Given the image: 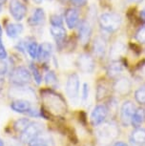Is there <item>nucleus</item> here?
Masks as SVG:
<instances>
[{
  "label": "nucleus",
  "instance_id": "obj_45",
  "mask_svg": "<svg viewBox=\"0 0 145 146\" xmlns=\"http://www.w3.org/2000/svg\"><path fill=\"white\" fill-rule=\"evenodd\" d=\"M1 35H2V28H1V26H0V37H1Z\"/></svg>",
  "mask_w": 145,
  "mask_h": 146
},
{
  "label": "nucleus",
  "instance_id": "obj_26",
  "mask_svg": "<svg viewBox=\"0 0 145 146\" xmlns=\"http://www.w3.org/2000/svg\"><path fill=\"white\" fill-rule=\"evenodd\" d=\"M30 122H31V120L29 118H19V119H17L15 122L13 128H15V132L21 134L26 129L27 126L30 124Z\"/></svg>",
  "mask_w": 145,
  "mask_h": 146
},
{
  "label": "nucleus",
  "instance_id": "obj_30",
  "mask_svg": "<svg viewBox=\"0 0 145 146\" xmlns=\"http://www.w3.org/2000/svg\"><path fill=\"white\" fill-rule=\"evenodd\" d=\"M31 73L32 76H34V81L36 82V84H40L41 81H42V76H41L39 70L37 69L36 66H34V64L31 65Z\"/></svg>",
  "mask_w": 145,
  "mask_h": 146
},
{
  "label": "nucleus",
  "instance_id": "obj_29",
  "mask_svg": "<svg viewBox=\"0 0 145 146\" xmlns=\"http://www.w3.org/2000/svg\"><path fill=\"white\" fill-rule=\"evenodd\" d=\"M45 82L48 86L52 88H56L57 83H58V79L56 78V75L54 72H48L47 75L45 76Z\"/></svg>",
  "mask_w": 145,
  "mask_h": 146
},
{
  "label": "nucleus",
  "instance_id": "obj_2",
  "mask_svg": "<svg viewBox=\"0 0 145 146\" xmlns=\"http://www.w3.org/2000/svg\"><path fill=\"white\" fill-rule=\"evenodd\" d=\"M121 16L116 13H104L98 19L101 29L108 33L116 32L121 25Z\"/></svg>",
  "mask_w": 145,
  "mask_h": 146
},
{
  "label": "nucleus",
  "instance_id": "obj_18",
  "mask_svg": "<svg viewBox=\"0 0 145 146\" xmlns=\"http://www.w3.org/2000/svg\"><path fill=\"white\" fill-rule=\"evenodd\" d=\"M107 50V42L102 36H97L94 40V53L97 57H103Z\"/></svg>",
  "mask_w": 145,
  "mask_h": 146
},
{
  "label": "nucleus",
  "instance_id": "obj_22",
  "mask_svg": "<svg viewBox=\"0 0 145 146\" xmlns=\"http://www.w3.org/2000/svg\"><path fill=\"white\" fill-rule=\"evenodd\" d=\"M145 121V109L140 107V108L136 109L135 113L133 115L132 120H131V124L133 125V127L138 128L143 124Z\"/></svg>",
  "mask_w": 145,
  "mask_h": 146
},
{
  "label": "nucleus",
  "instance_id": "obj_20",
  "mask_svg": "<svg viewBox=\"0 0 145 146\" xmlns=\"http://www.w3.org/2000/svg\"><path fill=\"white\" fill-rule=\"evenodd\" d=\"M44 19H45V13H44V10L41 9V8H37L34 11L31 17L29 18V24L32 27L34 26H38L40 24H42L44 22Z\"/></svg>",
  "mask_w": 145,
  "mask_h": 146
},
{
  "label": "nucleus",
  "instance_id": "obj_24",
  "mask_svg": "<svg viewBox=\"0 0 145 146\" xmlns=\"http://www.w3.org/2000/svg\"><path fill=\"white\" fill-rule=\"evenodd\" d=\"M51 144H52V140L50 139V137L46 136L43 133L38 135L34 139H32L29 143L30 146H51Z\"/></svg>",
  "mask_w": 145,
  "mask_h": 146
},
{
  "label": "nucleus",
  "instance_id": "obj_42",
  "mask_svg": "<svg viewBox=\"0 0 145 146\" xmlns=\"http://www.w3.org/2000/svg\"><path fill=\"white\" fill-rule=\"evenodd\" d=\"M34 1L35 2V3H37V4H40L41 2L43 1V0H34Z\"/></svg>",
  "mask_w": 145,
  "mask_h": 146
},
{
  "label": "nucleus",
  "instance_id": "obj_39",
  "mask_svg": "<svg viewBox=\"0 0 145 146\" xmlns=\"http://www.w3.org/2000/svg\"><path fill=\"white\" fill-rule=\"evenodd\" d=\"M113 146H128V145H127L125 142H122V141H117V142L115 143V144H114Z\"/></svg>",
  "mask_w": 145,
  "mask_h": 146
},
{
  "label": "nucleus",
  "instance_id": "obj_44",
  "mask_svg": "<svg viewBox=\"0 0 145 146\" xmlns=\"http://www.w3.org/2000/svg\"><path fill=\"white\" fill-rule=\"evenodd\" d=\"M7 0H0V4H3V3H5Z\"/></svg>",
  "mask_w": 145,
  "mask_h": 146
},
{
  "label": "nucleus",
  "instance_id": "obj_31",
  "mask_svg": "<svg viewBox=\"0 0 145 146\" xmlns=\"http://www.w3.org/2000/svg\"><path fill=\"white\" fill-rule=\"evenodd\" d=\"M51 25L53 26H63V21H62V17L58 15H53L50 17Z\"/></svg>",
  "mask_w": 145,
  "mask_h": 146
},
{
  "label": "nucleus",
  "instance_id": "obj_8",
  "mask_svg": "<svg viewBox=\"0 0 145 146\" xmlns=\"http://www.w3.org/2000/svg\"><path fill=\"white\" fill-rule=\"evenodd\" d=\"M136 111L135 105L132 101L127 100L122 103L120 107V121L124 126H129L131 124L133 115Z\"/></svg>",
  "mask_w": 145,
  "mask_h": 146
},
{
  "label": "nucleus",
  "instance_id": "obj_33",
  "mask_svg": "<svg viewBox=\"0 0 145 146\" xmlns=\"http://www.w3.org/2000/svg\"><path fill=\"white\" fill-rule=\"evenodd\" d=\"M89 92H90V89H89V85L87 83H84L83 86H82V91H81V100L83 102L88 100L89 98Z\"/></svg>",
  "mask_w": 145,
  "mask_h": 146
},
{
  "label": "nucleus",
  "instance_id": "obj_19",
  "mask_svg": "<svg viewBox=\"0 0 145 146\" xmlns=\"http://www.w3.org/2000/svg\"><path fill=\"white\" fill-rule=\"evenodd\" d=\"M52 53H53V46H52V44L49 42H44L41 45H39L37 58L41 62H46L51 58Z\"/></svg>",
  "mask_w": 145,
  "mask_h": 146
},
{
  "label": "nucleus",
  "instance_id": "obj_23",
  "mask_svg": "<svg viewBox=\"0 0 145 146\" xmlns=\"http://www.w3.org/2000/svg\"><path fill=\"white\" fill-rule=\"evenodd\" d=\"M23 32V26L18 23H10L6 27V34L10 38H16Z\"/></svg>",
  "mask_w": 145,
  "mask_h": 146
},
{
  "label": "nucleus",
  "instance_id": "obj_46",
  "mask_svg": "<svg viewBox=\"0 0 145 146\" xmlns=\"http://www.w3.org/2000/svg\"><path fill=\"white\" fill-rule=\"evenodd\" d=\"M0 47H3V44H2V41H1V37H0Z\"/></svg>",
  "mask_w": 145,
  "mask_h": 146
},
{
  "label": "nucleus",
  "instance_id": "obj_12",
  "mask_svg": "<svg viewBox=\"0 0 145 146\" xmlns=\"http://www.w3.org/2000/svg\"><path fill=\"white\" fill-rule=\"evenodd\" d=\"M125 53H126V46H125V44L121 42V41H116L111 47L109 56H110V59L112 61H117L120 57L124 56Z\"/></svg>",
  "mask_w": 145,
  "mask_h": 146
},
{
  "label": "nucleus",
  "instance_id": "obj_17",
  "mask_svg": "<svg viewBox=\"0 0 145 146\" xmlns=\"http://www.w3.org/2000/svg\"><path fill=\"white\" fill-rule=\"evenodd\" d=\"M130 141L133 146H142L145 144V129L141 127L135 128L131 133Z\"/></svg>",
  "mask_w": 145,
  "mask_h": 146
},
{
  "label": "nucleus",
  "instance_id": "obj_34",
  "mask_svg": "<svg viewBox=\"0 0 145 146\" xmlns=\"http://www.w3.org/2000/svg\"><path fill=\"white\" fill-rule=\"evenodd\" d=\"M8 71V64L4 60H0V78H3Z\"/></svg>",
  "mask_w": 145,
  "mask_h": 146
},
{
  "label": "nucleus",
  "instance_id": "obj_21",
  "mask_svg": "<svg viewBox=\"0 0 145 146\" xmlns=\"http://www.w3.org/2000/svg\"><path fill=\"white\" fill-rule=\"evenodd\" d=\"M122 71H123L122 64L119 60H117V61H113L112 63H110V65L108 66L107 75L110 78L117 79L122 74Z\"/></svg>",
  "mask_w": 145,
  "mask_h": 146
},
{
  "label": "nucleus",
  "instance_id": "obj_13",
  "mask_svg": "<svg viewBox=\"0 0 145 146\" xmlns=\"http://www.w3.org/2000/svg\"><path fill=\"white\" fill-rule=\"evenodd\" d=\"M50 32L52 36L54 37V41L56 42L57 46L64 45L65 40H66V31L63 28V26H53L51 25Z\"/></svg>",
  "mask_w": 145,
  "mask_h": 146
},
{
  "label": "nucleus",
  "instance_id": "obj_37",
  "mask_svg": "<svg viewBox=\"0 0 145 146\" xmlns=\"http://www.w3.org/2000/svg\"><path fill=\"white\" fill-rule=\"evenodd\" d=\"M139 16H140V19L142 21L145 22V7L140 11V13H139Z\"/></svg>",
  "mask_w": 145,
  "mask_h": 146
},
{
  "label": "nucleus",
  "instance_id": "obj_15",
  "mask_svg": "<svg viewBox=\"0 0 145 146\" xmlns=\"http://www.w3.org/2000/svg\"><path fill=\"white\" fill-rule=\"evenodd\" d=\"M11 109L15 113L19 114H24V113H29L30 110L32 109V104L29 100H13L11 103Z\"/></svg>",
  "mask_w": 145,
  "mask_h": 146
},
{
  "label": "nucleus",
  "instance_id": "obj_35",
  "mask_svg": "<svg viewBox=\"0 0 145 146\" xmlns=\"http://www.w3.org/2000/svg\"><path fill=\"white\" fill-rule=\"evenodd\" d=\"M71 2L76 7H82L87 4L88 0H71Z\"/></svg>",
  "mask_w": 145,
  "mask_h": 146
},
{
  "label": "nucleus",
  "instance_id": "obj_16",
  "mask_svg": "<svg viewBox=\"0 0 145 146\" xmlns=\"http://www.w3.org/2000/svg\"><path fill=\"white\" fill-rule=\"evenodd\" d=\"M65 21H66L67 26L70 29L75 28L78 25L79 22V13L78 11L75 8H70L65 13Z\"/></svg>",
  "mask_w": 145,
  "mask_h": 146
},
{
  "label": "nucleus",
  "instance_id": "obj_6",
  "mask_svg": "<svg viewBox=\"0 0 145 146\" xmlns=\"http://www.w3.org/2000/svg\"><path fill=\"white\" fill-rule=\"evenodd\" d=\"M79 78L76 74H71L68 76L66 83L67 96L73 102H77L79 100Z\"/></svg>",
  "mask_w": 145,
  "mask_h": 146
},
{
  "label": "nucleus",
  "instance_id": "obj_10",
  "mask_svg": "<svg viewBox=\"0 0 145 146\" xmlns=\"http://www.w3.org/2000/svg\"><path fill=\"white\" fill-rule=\"evenodd\" d=\"M76 65L84 74H92L95 70V60L90 54H82L77 57Z\"/></svg>",
  "mask_w": 145,
  "mask_h": 146
},
{
  "label": "nucleus",
  "instance_id": "obj_27",
  "mask_svg": "<svg viewBox=\"0 0 145 146\" xmlns=\"http://www.w3.org/2000/svg\"><path fill=\"white\" fill-rule=\"evenodd\" d=\"M136 101L140 105H145V83L138 87L135 93Z\"/></svg>",
  "mask_w": 145,
  "mask_h": 146
},
{
  "label": "nucleus",
  "instance_id": "obj_40",
  "mask_svg": "<svg viewBox=\"0 0 145 146\" xmlns=\"http://www.w3.org/2000/svg\"><path fill=\"white\" fill-rule=\"evenodd\" d=\"M130 2H133V3H140L142 0H129Z\"/></svg>",
  "mask_w": 145,
  "mask_h": 146
},
{
  "label": "nucleus",
  "instance_id": "obj_36",
  "mask_svg": "<svg viewBox=\"0 0 145 146\" xmlns=\"http://www.w3.org/2000/svg\"><path fill=\"white\" fill-rule=\"evenodd\" d=\"M7 57V52L5 50L4 46L0 47V60H4Z\"/></svg>",
  "mask_w": 145,
  "mask_h": 146
},
{
  "label": "nucleus",
  "instance_id": "obj_28",
  "mask_svg": "<svg viewBox=\"0 0 145 146\" xmlns=\"http://www.w3.org/2000/svg\"><path fill=\"white\" fill-rule=\"evenodd\" d=\"M108 92H109V89H108L107 85H106L104 82L99 83L97 85V100L98 101L103 100V98L107 96Z\"/></svg>",
  "mask_w": 145,
  "mask_h": 146
},
{
  "label": "nucleus",
  "instance_id": "obj_38",
  "mask_svg": "<svg viewBox=\"0 0 145 146\" xmlns=\"http://www.w3.org/2000/svg\"><path fill=\"white\" fill-rule=\"evenodd\" d=\"M140 76L145 78V65H143L140 69Z\"/></svg>",
  "mask_w": 145,
  "mask_h": 146
},
{
  "label": "nucleus",
  "instance_id": "obj_41",
  "mask_svg": "<svg viewBox=\"0 0 145 146\" xmlns=\"http://www.w3.org/2000/svg\"><path fill=\"white\" fill-rule=\"evenodd\" d=\"M3 87V78H0V90Z\"/></svg>",
  "mask_w": 145,
  "mask_h": 146
},
{
  "label": "nucleus",
  "instance_id": "obj_11",
  "mask_svg": "<svg viewBox=\"0 0 145 146\" xmlns=\"http://www.w3.org/2000/svg\"><path fill=\"white\" fill-rule=\"evenodd\" d=\"M114 90L119 96H128L132 91V83L127 78H117L114 83Z\"/></svg>",
  "mask_w": 145,
  "mask_h": 146
},
{
  "label": "nucleus",
  "instance_id": "obj_5",
  "mask_svg": "<svg viewBox=\"0 0 145 146\" xmlns=\"http://www.w3.org/2000/svg\"><path fill=\"white\" fill-rule=\"evenodd\" d=\"M43 132V125L37 121H31L20 135V139L23 143H29Z\"/></svg>",
  "mask_w": 145,
  "mask_h": 146
},
{
  "label": "nucleus",
  "instance_id": "obj_4",
  "mask_svg": "<svg viewBox=\"0 0 145 146\" xmlns=\"http://www.w3.org/2000/svg\"><path fill=\"white\" fill-rule=\"evenodd\" d=\"M32 74L28 69L19 66L15 68L12 71L10 75V80L13 84L17 85V86H24L31 82Z\"/></svg>",
  "mask_w": 145,
  "mask_h": 146
},
{
  "label": "nucleus",
  "instance_id": "obj_14",
  "mask_svg": "<svg viewBox=\"0 0 145 146\" xmlns=\"http://www.w3.org/2000/svg\"><path fill=\"white\" fill-rule=\"evenodd\" d=\"M92 35V27L90 25L88 21H83L81 22L80 26L78 29V37L80 42L85 45L89 42L90 38H91Z\"/></svg>",
  "mask_w": 145,
  "mask_h": 146
},
{
  "label": "nucleus",
  "instance_id": "obj_9",
  "mask_svg": "<svg viewBox=\"0 0 145 146\" xmlns=\"http://www.w3.org/2000/svg\"><path fill=\"white\" fill-rule=\"evenodd\" d=\"M108 115V108L106 105L103 104H98L94 108V110L91 113V123L94 126H97L104 122Z\"/></svg>",
  "mask_w": 145,
  "mask_h": 146
},
{
  "label": "nucleus",
  "instance_id": "obj_32",
  "mask_svg": "<svg viewBox=\"0 0 145 146\" xmlns=\"http://www.w3.org/2000/svg\"><path fill=\"white\" fill-rule=\"evenodd\" d=\"M136 39L138 40L139 43H145V26L141 27V28L136 32Z\"/></svg>",
  "mask_w": 145,
  "mask_h": 146
},
{
  "label": "nucleus",
  "instance_id": "obj_3",
  "mask_svg": "<svg viewBox=\"0 0 145 146\" xmlns=\"http://www.w3.org/2000/svg\"><path fill=\"white\" fill-rule=\"evenodd\" d=\"M45 103L47 107L50 109H53L52 112H56V114L66 112V102L59 95H56L52 91H49L47 95H43Z\"/></svg>",
  "mask_w": 145,
  "mask_h": 146
},
{
  "label": "nucleus",
  "instance_id": "obj_25",
  "mask_svg": "<svg viewBox=\"0 0 145 146\" xmlns=\"http://www.w3.org/2000/svg\"><path fill=\"white\" fill-rule=\"evenodd\" d=\"M26 50L28 52L29 56L32 59H36L38 56V51H39V45L35 41H31L26 44Z\"/></svg>",
  "mask_w": 145,
  "mask_h": 146
},
{
  "label": "nucleus",
  "instance_id": "obj_1",
  "mask_svg": "<svg viewBox=\"0 0 145 146\" xmlns=\"http://www.w3.org/2000/svg\"><path fill=\"white\" fill-rule=\"evenodd\" d=\"M95 134L98 143L103 146H107L117 139L119 135V130L114 122H106L97 125Z\"/></svg>",
  "mask_w": 145,
  "mask_h": 146
},
{
  "label": "nucleus",
  "instance_id": "obj_43",
  "mask_svg": "<svg viewBox=\"0 0 145 146\" xmlns=\"http://www.w3.org/2000/svg\"><path fill=\"white\" fill-rule=\"evenodd\" d=\"M0 146H4V141L1 139H0Z\"/></svg>",
  "mask_w": 145,
  "mask_h": 146
},
{
  "label": "nucleus",
  "instance_id": "obj_7",
  "mask_svg": "<svg viewBox=\"0 0 145 146\" xmlns=\"http://www.w3.org/2000/svg\"><path fill=\"white\" fill-rule=\"evenodd\" d=\"M9 10L11 15L16 21H21L27 13V7L20 0H10Z\"/></svg>",
  "mask_w": 145,
  "mask_h": 146
}]
</instances>
